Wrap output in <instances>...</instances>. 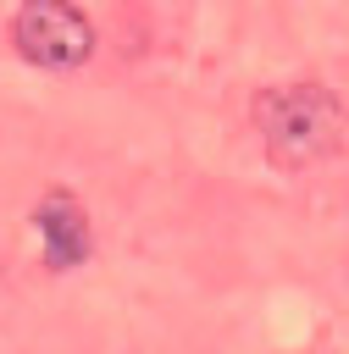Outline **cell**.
<instances>
[{"label": "cell", "instance_id": "cell-2", "mask_svg": "<svg viewBox=\"0 0 349 354\" xmlns=\"http://www.w3.org/2000/svg\"><path fill=\"white\" fill-rule=\"evenodd\" d=\"M11 44L33 61V66H50V72H72L94 55V22L78 11V6H61V0H33L11 17Z\"/></svg>", "mask_w": 349, "mask_h": 354}, {"label": "cell", "instance_id": "cell-1", "mask_svg": "<svg viewBox=\"0 0 349 354\" xmlns=\"http://www.w3.org/2000/svg\"><path fill=\"white\" fill-rule=\"evenodd\" d=\"M249 116H255V133L271 166L283 171H305L327 160L343 138V105L327 83H271L255 94Z\"/></svg>", "mask_w": 349, "mask_h": 354}, {"label": "cell", "instance_id": "cell-3", "mask_svg": "<svg viewBox=\"0 0 349 354\" xmlns=\"http://www.w3.org/2000/svg\"><path fill=\"white\" fill-rule=\"evenodd\" d=\"M33 227H39V249L50 271H72L78 260H89V216L72 194H44L33 210Z\"/></svg>", "mask_w": 349, "mask_h": 354}]
</instances>
